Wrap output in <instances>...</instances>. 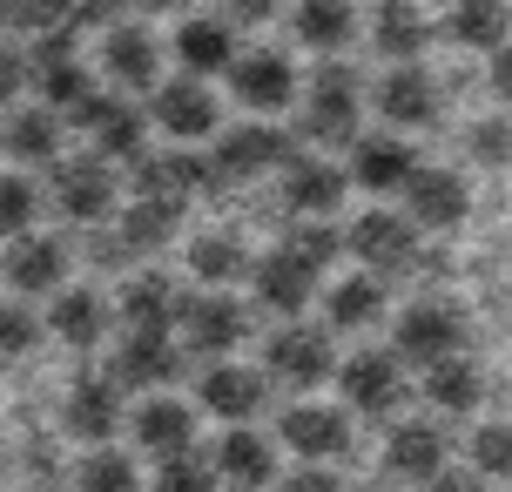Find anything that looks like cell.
<instances>
[{"label": "cell", "instance_id": "1", "mask_svg": "<svg viewBox=\"0 0 512 492\" xmlns=\"http://www.w3.org/2000/svg\"><path fill=\"white\" fill-rule=\"evenodd\" d=\"M304 135L310 142H351L358 135V75L344 61H324L317 68L310 102H304Z\"/></svg>", "mask_w": 512, "mask_h": 492}, {"label": "cell", "instance_id": "2", "mask_svg": "<svg viewBox=\"0 0 512 492\" xmlns=\"http://www.w3.org/2000/svg\"><path fill=\"white\" fill-rule=\"evenodd\" d=\"M263 364H270V378H277V385H290V391H310V385H324V378L337 371L331 337L310 331V324H283V331L270 337Z\"/></svg>", "mask_w": 512, "mask_h": 492}, {"label": "cell", "instance_id": "3", "mask_svg": "<svg viewBox=\"0 0 512 492\" xmlns=\"http://www.w3.org/2000/svg\"><path fill=\"white\" fill-rule=\"evenodd\" d=\"M337 385H344V398H351V412H398L405 405V371H398V358L391 351H358V358L337 364Z\"/></svg>", "mask_w": 512, "mask_h": 492}, {"label": "cell", "instance_id": "4", "mask_svg": "<svg viewBox=\"0 0 512 492\" xmlns=\"http://www.w3.org/2000/svg\"><path fill=\"white\" fill-rule=\"evenodd\" d=\"M459 337H465V324H459V311L452 304H411L405 317H398V358H411V364H445V358H459Z\"/></svg>", "mask_w": 512, "mask_h": 492}, {"label": "cell", "instance_id": "5", "mask_svg": "<svg viewBox=\"0 0 512 492\" xmlns=\"http://www.w3.org/2000/svg\"><path fill=\"white\" fill-rule=\"evenodd\" d=\"M230 95L243 108H256V115L290 108L297 102V68H290L277 48H250V54H236V68H230Z\"/></svg>", "mask_w": 512, "mask_h": 492}, {"label": "cell", "instance_id": "6", "mask_svg": "<svg viewBox=\"0 0 512 492\" xmlns=\"http://www.w3.org/2000/svg\"><path fill=\"white\" fill-rule=\"evenodd\" d=\"M465 209H472V189H465L459 169H418L405 182L411 230H452V223H465Z\"/></svg>", "mask_w": 512, "mask_h": 492}, {"label": "cell", "instance_id": "7", "mask_svg": "<svg viewBox=\"0 0 512 492\" xmlns=\"http://www.w3.org/2000/svg\"><path fill=\"white\" fill-rule=\"evenodd\" d=\"M344 243H351V257H364L371 270H405V263L418 257V230H411V216H391V209H364Z\"/></svg>", "mask_w": 512, "mask_h": 492}, {"label": "cell", "instance_id": "8", "mask_svg": "<svg viewBox=\"0 0 512 492\" xmlns=\"http://www.w3.org/2000/svg\"><path fill=\"white\" fill-rule=\"evenodd\" d=\"M54 203L68 223H102L108 209H115V169L102 156L95 162H61L54 169Z\"/></svg>", "mask_w": 512, "mask_h": 492}, {"label": "cell", "instance_id": "9", "mask_svg": "<svg viewBox=\"0 0 512 492\" xmlns=\"http://www.w3.org/2000/svg\"><path fill=\"white\" fill-rule=\"evenodd\" d=\"M182 331H189V344L203 358H230L243 344V331H250V317H243L236 297H182Z\"/></svg>", "mask_w": 512, "mask_h": 492}, {"label": "cell", "instance_id": "10", "mask_svg": "<svg viewBox=\"0 0 512 492\" xmlns=\"http://www.w3.org/2000/svg\"><path fill=\"white\" fill-rule=\"evenodd\" d=\"M283 445L304 452V466H331V459L351 452V425L331 405H290L283 412Z\"/></svg>", "mask_w": 512, "mask_h": 492}, {"label": "cell", "instance_id": "11", "mask_svg": "<svg viewBox=\"0 0 512 492\" xmlns=\"http://www.w3.org/2000/svg\"><path fill=\"white\" fill-rule=\"evenodd\" d=\"M149 108H155V129H169L176 142L216 135V95H209L203 81H162Z\"/></svg>", "mask_w": 512, "mask_h": 492}, {"label": "cell", "instance_id": "12", "mask_svg": "<svg viewBox=\"0 0 512 492\" xmlns=\"http://www.w3.org/2000/svg\"><path fill=\"white\" fill-rule=\"evenodd\" d=\"M216 182V169H209L203 156H189V149H169V156H142V169H135V196H149V203H176L182 196H196V189H209Z\"/></svg>", "mask_w": 512, "mask_h": 492}, {"label": "cell", "instance_id": "13", "mask_svg": "<svg viewBox=\"0 0 512 492\" xmlns=\"http://www.w3.org/2000/svg\"><path fill=\"white\" fill-rule=\"evenodd\" d=\"M176 317H182V297L169 277H135V284L122 290V331L128 337H169L176 331Z\"/></svg>", "mask_w": 512, "mask_h": 492}, {"label": "cell", "instance_id": "14", "mask_svg": "<svg viewBox=\"0 0 512 492\" xmlns=\"http://www.w3.org/2000/svg\"><path fill=\"white\" fill-rule=\"evenodd\" d=\"M34 75H41V95H48L54 115H61V108H81L88 95H95V88H88V68H81L75 48H68V27H61V34H41Z\"/></svg>", "mask_w": 512, "mask_h": 492}, {"label": "cell", "instance_id": "15", "mask_svg": "<svg viewBox=\"0 0 512 492\" xmlns=\"http://www.w3.org/2000/svg\"><path fill=\"white\" fill-rule=\"evenodd\" d=\"M384 472L438 479V472H445V432H438L432 418H405V425H391V439H384Z\"/></svg>", "mask_w": 512, "mask_h": 492}, {"label": "cell", "instance_id": "16", "mask_svg": "<svg viewBox=\"0 0 512 492\" xmlns=\"http://www.w3.org/2000/svg\"><path fill=\"white\" fill-rule=\"evenodd\" d=\"M0 277L21 290V297H48V290H61V277H68V250H61L54 236H21L14 257L0 263Z\"/></svg>", "mask_w": 512, "mask_h": 492}, {"label": "cell", "instance_id": "17", "mask_svg": "<svg viewBox=\"0 0 512 492\" xmlns=\"http://www.w3.org/2000/svg\"><path fill=\"white\" fill-rule=\"evenodd\" d=\"M283 162V135L263 129V122H250V129H230L223 142H216V182H243V176H263V169H277Z\"/></svg>", "mask_w": 512, "mask_h": 492}, {"label": "cell", "instance_id": "18", "mask_svg": "<svg viewBox=\"0 0 512 492\" xmlns=\"http://www.w3.org/2000/svg\"><path fill=\"white\" fill-rule=\"evenodd\" d=\"M378 108L398 129H425V122H438V81L425 68H391L378 81Z\"/></svg>", "mask_w": 512, "mask_h": 492}, {"label": "cell", "instance_id": "19", "mask_svg": "<svg viewBox=\"0 0 512 492\" xmlns=\"http://www.w3.org/2000/svg\"><path fill=\"white\" fill-rule=\"evenodd\" d=\"M283 203L297 216H324V209L344 203V176L337 162H317V156H290L283 162Z\"/></svg>", "mask_w": 512, "mask_h": 492}, {"label": "cell", "instance_id": "20", "mask_svg": "<svg viewBox=\"0 0 512 492\" xmlns=\"http://www.w3.org/2000/svg\"><path fill=\"white\" fill-rule=\"evenodd\" d=\"M216 479H230V486H243V492H256V486H270L277 479V452H270V439H256V432H223L216 439Z\"/></svg>", "mask_w": 512, "mask_h": 492}, {"label": "cell", "instance_id": "21", "mask_svg": "<svg viewBox=\"0 0 512 492\" xmlns=\"http://www.w3.org/2000/svg\"><path fill=\"white\" fill-rule=\"evenodd\" d=\"M256 297L270 304V311H304L310 297H317V270H310L297 250H277V257H263L256 263Z\"/></svg>", "mask_w": 512, "mask_h": 492}, {"label": "cell", "instance_id": "22", "mask_svg": "<svg viewBox=\"0 0 512 492\" xmlns=\"http://www.w3.org/2000/svg\"><path fill=\"white\" fill-rule=\"evenodd\" d=\"M176 54H182V68H189V81H196V75H216V68H236V34H230V21H216V14L182 21L176 27Z\"/></svg>", "mask_w": 512, "mask_h": 492}, {"label": "cell", "instance_id": "23", "mask_svg": "<svg viewBox=\"0 0 512 492\" xmlns=\"http://www.w3.org/2000/svg\"><path fill=\"white\" fill-rule=\"evenodd\" d=\"M115 425H122V385H115V378H81V385L68 391V432L102 445Z\"/></svg>", "mask_w": 512, "mask_h": 492}, {"label": "cell", "instance_id": "24", "mask_svg": "<svg viewBox=\"0 0 512 492\" xmlns=\"http://www.w3.org/2000/svg\"><path fill=\"white\" fill-rule=\"evenodd\" d=\"M135 439L149 445V452H162V459H176V452L196 445V412H189L182 398H149V405L135 412Z\"/></svg>", "mask_w": 512, "mask_h": 492}, {"label": "cell", "instance_id": "25", "mask_svg": "<svg viewBox=\"0 0 512 492\" xmlns=\"http://www.w3.org/2000/svg\"><path fill=\"white\" fill-rule=\"evenodd\" d=\"M351 176H358L364 189H378V196H391V189H405V182L418 176V149H405L398 135L358 142V162H351Z\"/></svg>", "mask_w": 512, "mask_h": 492}, {"label": "cell", "instance_id": "26", "mask_svg": "<svg viewBox=\"0 0 512 492\" xmlns=\"http://www.w3.org/2000/svg\"><path fill=\"white\" fill-rule=\"evenodd\" d=\"M479 398H486V378H479V364H472V358H445V364L425 371V405H438L445 418L479 412Z\"/></svg>", "mask_w": 512, "mask_h": 492}, {"label": "cell", "instance_id": "27", "mask_svg": "<svg viewBox=\"0 0 512 492\" xmlns=\"http://www.w3.org/2000/svg\"><path fill=\"white\" fill-rule=\"evenodd\" d=\"M203 405L216 418H256V405H263V378H256L250 364H209L203 371Z\"/></svg>", "mask_w": 512, "mask_h": 492}, {"label": "cell", "instance_id": "28", "mask_svg": "<svg viewBox=\"0 0 512 492\" xmlns=\"http://www.w3.org/2000/svg\"><path fill=\"white\" fill-rule=\"evenodd\" d=\"M102 68L122 88H155V34L149 27H115L102 41Z\"/></svg>", "mask_w": 512, "mask_h": 492}, {"label": "cell", "instance_id": "29", "mask_svg": "<svg viewBox=\"0 0 512 492\" xmlns=\"http://www.w3.org/2000/svg\"><path fill=\"white\" fill-rule=\"evenodd\" d=\"M48 331L61 337V344H75V351H95L102 331H108L102 297H95V290H61V297H54V311H48Z\"/></svg>", "mask_w": 512, "mask_h": 492}, {"label": "cell", "instance_id": "30", "mask_svg": "<svg viewBox=\"0 0 512 492\" xmlns=\"http://www.w3.org/2000/svg\"><path fill=\"white\" fill-rule=\"evenodd\" d=\"M182 364L169 337H122V358H115V385H169Z\"/></svg>", "mask_w": 512, "mask_h": 492}, {"label": "cell", "instance_id": "31", "mask_svg": "<svg viewBox=\"0 0 512 492\" xmlns=\"http://www.w3.org/2000/svg\"><path fill=\"white\" fill-rule=\"evenodd\" d=\"M176 203H149V196H135V203L122 209V243L108 250V263L122 257V250H162L169 236H176Z\"/></svg>", "mask_w": 512, "mask_h": 492}, {"label": "cell", "instance_id": "32", "mask_svg": "<svg viewBox=\"0 0 512 492\" xmlns=\"http://www.w3.org/2000/svg\"><path fill=\"white\" fill-rule=\"evenodd\" d=\"M506 27H512L506 7H492V0H459V7L445 14V41H459V48H492V54H499Z\"/></svg>", "mask_w": 512, "mask_h": 492}, {"label": "cell", "instance_id": "33", "mask_svg": "<svg viewBox=\"0 0 512 492\" xmlns=\"http://www.w3.org/2000/svg\"><path fill=\"white\" fill-rule=\"evenodd\" d=\"M0 142L21 162H54V149H61V115H54V108H14Z\"/></svg>", "mask_w": 512, "mask_h": 492}, {"label": "cell", "instance_id": "34", "mask_svg": "<svg viewBox=\"0 0 512 492\" xmlns=\"http://www.w3.org/2000/svg\"><path fill=\"white\" fill-rule=\"evenodd\" d=\"M378 311H384V284L378 277H344V284L324 290V317H331L337 331H364Z\"/></svg>", "mask_w": 512, "mask_h": 492}, {"label": "cell", "instance_id": "35", "mask_svg": "<svg viewBox=\"0 0 512 492\" xmlns=\"http://www.w3.org/2000/svg\"><path fill=\"white\" fill-rule=\"evenodd\" d=\"M189 270H196L203 284H236V277L250 270V250H243L236 236H223V230L196 236V243H189Z\"/></svg>", "mask_w": 512, "mask_h": 492}, {"label": "cell", "instance_id": "36", "mask_svg": "<svg viewBox=\"0 0 512 492\" xmlns=\"http://www.w3.org/2000/svg\"><path fill=\"white\" fill-rule=\"evenodd\" d=\"M290 27H297V41L317 54H331L351 41V7H331V0H310V7H297L290 14Z\"/></svg>", "mask_w": 512, "mask_h": 492}, {"label": "cell", "instance_id": "37", "mask_svg": "<svg viewBox=\"0 0 512 492\" xmlns=\"http://www.w3.org/2000/svg\"><path fill=\"white\" fill-rule=\"evenodd\" d=\"M425 41H432V21H425L418 7H405V0H398V7H378V48H384V54L411 61Z\"/></svg>", "mask_w": 512, "mask_h": 492}, {"label": "cell", "instance_id": "38", "mask_svg": "<svg viewBox=\"0 0 512 492\" xmlns=\"http://www.w3.org/2000/svg\"><path fill=\"white\" fill-rule=\"evenodd\" d=\"M155 492H216V459H203V452H176V459H162Z\"/></svg>", "mask_w": 512, "mask_h": 492}, {"label": "cell", "instance_id": "39", "mask_svg": "<svg viewBox=\"0 0 512 492\" xmlns=\"http://www.w3.org/2000/svg\"><path fill=\"white\" fill-rule=\"evenodd\" d=\"M95 142H102V162H115V156H122V162H142V115L115 102V115L95 129Z\"/></svg>", "mask_w": 512, "mask_h": 492}, {"label": "cell", "instance_id": "40", "mask_svg": "<svg viewBox=\"0 0 512 492\" xmlns=\"http://www.w3.org/2000/svg\"><path fill=\"white\" fill-rule=\"evenodd\" d=\"M34 209H41L34 182H27V176H0V236H14V243H21L27 223H34Z\"/></svg>", "mask_w": 512, "mask_h": 492}, {"label": "cell", "instance_id": "41", "mask_svg": "<svg viewBox=\"0 0 512 492\" xmlns=\"http://www.w3.org/2000/svg\"><path fill=\"white\" fill-rule=\"evenodd\" d=\"M472 472H479V479H512V425H479Z\"/></svg>", "mask_w": 512, "mask_h": 492}, {"label": "cell", "instance_id": "42", "mask_svg": "<svg viewBox=\"0 0 512 492\" xmlns=\"http://www.w3.org/2000/svg\"><path fill=\"white\" fill-rule=\"evenodd\" d=\"M81 492H142V479H135V466H128L122 452H88Z\"/></svg>", "mask_w": 512, "mask_h": 492}, {"label": "cell", "instance_id": "43", "mask_svg": "<svg viewBox=\"0 0 512 492\" xmlns=\"http://www.w3.org/2000/svg\"><path fill=\"white\" fill-rule=\"evenodd\" d=\"M34 337H41L34 311H14V304H0V358H21V351H34Z\"/></svg>", "mask_w": 512, "mask_h": 492}, {"label": "cell", "instance_id": "44", "mask_svg": "<svg viewBox=\"0 0 512 492\" xmlns=\"http://www.w3.org/2000/svg\"><path fill=\"white\" fill-rule=\"evenodd\" d=\"M283 250H297L310 270H324V263L337 257V230H324V223H304V230H290V243H283Z\"/></svg>", "mask_w": 512, "mask_h": 492}, {"label": "cell", "instance_id": "45", "mask_svg": "<svg viewBox=\"0 0 512 492\" xmlns=\"http://www.w3.org/2000/svg\"><path fill=\"white\" fill-rule=\"evenodd\" d=\"M472 156L486 162V169L512 162V129H506V122H479V129H472Z\"/></svg>", "mask_w": 512, "mask_h": 492}, {"label": "cell", "instance_id": "46", "mask_svg": "<svg viewBox=\"0 0 512 492\" xmlns=\"http://www.w3.org/2000/svg\"><path fill=\"white\" fill-rule=\"evenodd\" d=\"M283 492H344V486H337V472L304 466V472H290V479H283Z\"/></svg>", "mask_w": 512, "mask_h": 492}, {"label": "cell", "instance_id": "47", "mask_svg": "<svg viewBox=\"0 0 512 492\" xmlns=\"http://www.w3.org/2000/svg\"><path fill=\"white\" fill-rule=\"evenodd\" d=\"M108 115H115V95H88L81 108H68V122H75V129H102Z\"/></svg>", "mask_w": 512, "mask_h": 492}, {"label": "cell", "instance_id": "48", "mask_svg": "<svg viewBox=\"0 0 512 492\" xmlns=\"http://www.w3.org/2000/svg\"><path fill=\"white\" fill-rule=\"evenodd\" d=\"M492 95H499V102L512 108V41L499 54H492Z\"/></svg>", "mask_w": 512, "mask_h": 492}, {"label": "cell", "instance_id": "49", "mask_svg": "<svg viewBox=\"0 0 512 492\" xmlns=\"http://www.w3.org/2000/svg\"><path fill=\"white\" fill-rule=\"evenodd\" d=\"M432 492H486V479L479 472H438V479H425Z\"/></svg>", "mask_w": 512, "mask_h": 492}, {"label": "cell", "instance_id": "50", "mask_svg": "<svg viewBox=\"0 0 512 492\" xmlns=\"http://www.w3.org/2000/svg\"><path fill=\"white\" fill-rule=\"evenodd\" d=\"M14 88H21V54H14V48H0V108L14 102Z\"/></svg>", "mask_w": 512, "mask_h": 492}]
</instances>
